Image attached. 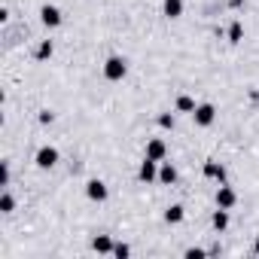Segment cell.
Masks as SVG:
<instances>
[{
    "instance_id": "603a6c76",
    "label": "cell",
    "mask_w": 259,
    "mask_h": 259,
    "mask_svg": "<svg viewBox=\"0 0 259 259\" xmlns=\"http://www.w3.org/2000/svg\"><path fill=\"white\" fill-rule=\"evenodd\" d=\"M52 119H55V113H49V110L40 113V122H52Z\"/></svg>"
},
{
    "instance_id": "52a82bcc",
    "label": "cell",
    "mask_w": 259,
    "mask_h": 259,
    "mask_svg": "<svg viewBox=\"0 0 259 259\" xmlns=\"http://www.w3.org/2000/svg\"><path fill=\"white\" fill-rule=\"evenodd\" d=\"M235 201H238V195H235V189L232 186H220L217 189V207H235Z\"/></svg>"
},
{
    "instance_id": "277c9868",
    "label": "cell",
    "mask_w": 259,
    "mask_h": 259,
    "mask_svg": "<svg viewBox=\"0 0 259 259\" xmlns=\"http://www.w3.org/2000/svg\"><path fill=\"white\" fill-rule=\"evenodd\" d=\"M58 159H61V156H58L55 147H43V150L37 153V168H43V171H46V168H55Z\"/></svg>"
},
{
    "instance_id": "3957f363",
    "label": "cell",
    "mask_w": 259,
    "mask_h": 259,
    "mask_svg": "<svg viewBox=\"0 0 259 259\" xmlns=\"http://www.w3.org/2000/svg\"><path fill=\"white\" fill-rule=\"evenodd\" d=\"M138 177H141L144 183H153V180H159V162H156V159H150V156H144Z\"/></svg>"
},
{
    "instance_id": "5b68a950",
    "label": "cell",
    "mask_w": 259,
    "mask_h": 259,
    "mask_svg": "<svg viewBox=\"0 0 259 259\" xmlns=\"http://www.w3.org/2000/svg\"><path fill=\"white\" fill-rule=\"evenodd\" d=\"M40 22H43L46 28H58V25H61V10H58V7H49V4H46V7L40 10Z\"/></svg>"
},
{
    "instance_id": "ffe728a7",
    "label": "cell",
    "mask_w": 259,
    "mask_h": 259,
    "mask_svg": "<svg viewBox=\"0 0 259 259\" xmlns=\"http://www.w3.org/2000/svg\"><path fill=\"white\" fill-rule=\"evenodd\" d=\"M0 186H10V165L4 162V168H0Z\"/></svg>"
},
{
    "instance_id": "7402d4cb",
    "label": "cell",
    "mask_w": 259,
    "mask_h": 259,
    "mask_svg": "<svg viewBox=\"0 0 259 259\" xmlns=\"http://www.w3.org/2000/svg\"><path fill=\"white\" fill-rule=\"evenodd\" d=\"M186 256H189V259H201V256H204V250H198V247H189V250H186Z\"/></svg>"
},
{
    "instance_id": "d6986e66",
    "label": "cell",
    "mask_w": 259,
    "mask_h": 259,
    "mask_svg": "<svg viewBox=\"0 0 259 259\" xmlns=\"http://www.w3.org/2000/svg\"><path fill=\"white\" fill-rule=\"evenodd\" d=\"M128 253H132V247H128V244H116L113 247V256H119V259H125Z\"/></svg>"
},
{
    "instance_id": "8992f818",
    "label": "cell",
    "mask_w": 259,
    "mask_h": 259,
    "mask_svg": "<svg viewBox=\"0 0 259 259\" xmlns=\"http://www.w3.org/2000/svg\"><path fill=\"white\" fill-rule=\"evenodd\" d=\"M85 195L92 198V201H107V183H101V180H89L85 183Z\"/></svg>"
},
{
    "instance_id": "cb8c5ba5",
    "label": "cell",
    "mask_w": 259,
    "mask_h": 259,
    "mask_svg": "<svg viewBox=\"0 0 259 259\" xmlns=\"http://www.w3.org/2000/svg\"><path fill=\"white\" fill-rule=\"evenodd\" d=\"M253 253H256V256H259V238H256V244H253Z\"/></svg>"
},
{
    "instance_id": "6da1fadb",
    "label": "cell",
    "mask_w": 259,
    "mask_h": 259,
    "mask_svg": "<svg viewBox=\"0 0 259 259\" xmlns=\"http://www.w3.org/2000/svg\"><path fill=\"white\" fill-rule=\"evenodd\" d=\"M125 73H128V64H125V58H119V55L107 58V64H104V76H107L110 82H119Z\"/></svg>"
},
{
    "instance_id": "44dd1931",
    "label": "cell",
    "mask_w": 259,
    "mask_h": 259,
    "mask_svg": "<svg viewBox=\"0 0 259 259\" xmlns=\"http://www.w3.org/2000/svg\"><path fill=\"white\" fill-rule=\"evenodd\" d=\"M159 125H162V128H174V116H171V113H162V116H159Z\"/></svg>"
},
{
    "instance_id": "30bf717a",
    "label": "cell",
    "mask_w": 259,
    "mask_h": 259,
    "mask_svg": "<svg viewBox=\"0 0 259 259\" xmlns=\"http://www.w3.org/2000/svg\"><path fill=\"white\" fill-rule=\"evenodd\" d=\"M210 223H213V229H217V232H226V229H229V210H226V207H217Z\"/></svg>"
},
{
    "instance_id": "e0dca14e",
    "label": "cell",
    "mask_w": 259,
    "mask_h": 259,
    "mask_svg": "<svg viewBox=\"0 0 259 259\" xmlns=\"http://www.w3.org/2000/svg\"><path fill=\"white\" fill-rule=\"evenodd\" d=\"M241 37H244V25H241V22H232V28H229V43H241Z\"/></svg>"
},
{
    "instance_id": "8fae6325",
    "label": "cell",
    "mask_w": 259,
    "mask_h": 259,
    "mask_svg": "<svg viewBox=\"0 0 259 259\" xmlns=\"http://www.w3.org/2000/svg\"><path fill=\"white\" fill-rule=\"evenodd\" d=\"M113 247H116V244H113L107 235H98V238L92 241V250H95V253H113Z\"/></svg>"
},
{
    "instance_id": "ac0fdd59",
    "label": "cell",
    "mask_w": 259,
    "mask_h": 259,
    "mask_svg": "<svg viewBox=\"0 0 259 259\" xmlns=\"http://www.w3.org/2000/svg\"><path fill=\"white\" fill-rule=\"evenodd\" d=\"M13 207H16L13 195H10V192H4V195H0V210H4V213H13Z\"/></svg>"
},
{
    "instance_id": "4fadbf2b",
    "label": "cell",
    "mask_w": 259,
    "mask_h": 259,
    "mask_svg": "<svg viewBox=\"0 0 259 259\" xmlns=\"http://www.w3.org/2000/svg\"><path fill=\"white\" fill-rule=\"evenodd\" d=\"M177 180V168L171 165V162H165L162 168H159V183H174Z\"/></svg>"
},
{
    "instance_id": "7c38bea8",
    "label": "cell",
    "mask_w": 259,
    "mask_h": 259,
    "mask_svg": "<svg viewBox=\"0 0 259 259\" xmlns=\"http://www.w3.org/2000/svg\"><path fill=\"white\" fill-rule=\"evenodd\" d=\"M162 10H165L168 19H180V16H183V0H165Z\"/></svg>"
},
{
    "instance_id": "ba28073f",
    "label": "cell",
    "mask_w": 259,
    "mask_h": 259,
    "mask_svg": "<svg viewBox=\"0 0 259 259\" xmlns=\"http://www.w3.org/2000/svg\"><path fill=\"white\" fill-rule=\"evenodd\" d=\"M147 156H150V159H156V162H165V156H168V147H165V141L153 138V141L147 144Z\"/></svg>"
},
{
    "instance_id": "9c48e42d",
    "label": "cell",
    "mask_w": 259,
    "mask_h": 259,
    "mask_svg": "<svg viewBox=\"0 0 259 259\" xmlns=\"http://www.w3.org/2000/svg\"><path fill=\"white\" fill-rule=\"evenodd\" d=\"M204 177H210V180L223 183V180H226V168H223L220 162H204Z\"/></svg>"
},
{
    "instance_id": "2e32d148",
    "label": "cell",
    "mask_w": 259,
    "mask_h": 259,
    "mask_svg": "<svg viewBox=\"0 0 259 259\" xmlns=\"http://www.w3.org/2000/svg\"><path fill=\"white\" fill-rule=\"evenodd\" d=\"M52 52H55V46H52V40H43V43L37 46V58H40V61H46V58H52Z\"/></svg>"
},
{
    "instance_id": "7a4b0ae2",
    "label": "cell",
    "mask_w": 259,
    "mask_h": 259,
    "mask_svg": "<svg viewBox=\"0 0 259 259\" xmlns=\"http://www.w3.org/2000/svg\"><path fill=\"white\" fill-rule=\"evenodd\" d=\"M192 119H195V125L207 128V125L217 119V110H213V104H198V107H195V113H192Z\"/></svg>"
},
{
    "instance_id": "5bb4252c",
    "label": "cell",
    "mask_w": 259,
    "mask_h": 259,
    "mask_svg": "<svg viewBox=\"0 0 259 259\" xmlns=\"http://www.w3.org/2000/svg\"><path fill=\"white\" fill-rule=\"evenodd\" d=\"M183 217H186V213H183V207H180V204H171V207L165 210V223H171V226L183 223Z\"/></svg>"
},
{
    "instance_id": "9a60e30c",
    "label": "cell",
    "mask_w": 259,
    "mask_h": 259,
    "mask_svg": "<svg viewBox=\"0 0 259 259\" xmlns=\"http://www.w3.org/2000/svg\"><path fill=\"white\" fill-rule=\"evenodd\" d=\"M195 107H198V104H195L189 95H180V98H177V110H180V113H195Z\"/></svg>"
}]
</instances>
